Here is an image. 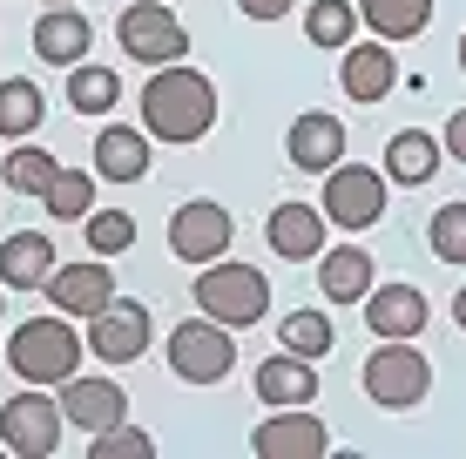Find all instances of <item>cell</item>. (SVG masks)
Here are the masks:
<instances>
[{"label":"cell","instance_id":"obj_24","mask_svg":"<svg viewBox=\"0 0 466 459\" xmlns=\"http://www.w3.org/2000/svg\"><path fill=\"white\" fill-rule=\"evenodd\" d=\"M359 21L372 27L379 41H412V35H426L432 0H359Z\"/></svg>","mask_w":466,"mask_h":459},{"label":"cell","instance_id":"obj_17","mask_svg":"<svg viewBox=\"0 0 466 459\" xmlns=\"http://www.w3.org/2000/svg\"><path fill=\"white\" fill-rule=\"evenodd\" d=\"M365 324H372L379 338H420V331H426L420 284H372V297H365Z\"/></svg>","mask_w":466,"mask_h":459},{"label":"cell","instance_id":"obj_30","mask_svg":"<svg viewBox=\"0 0 466 459\" xmlns=\"http://www.w3.org/2000/svg\"><path fill=\"white\" fill-rule=\"evenodd\" d=\"M55 176H61V163H55L47 149H7V183L21 189V196H35V203H41Z\"/></svg>","mask_w":466,"mask_h":459},{"label":"cell","instance_id":"obj_28","mask_svg":"<svg viewBox=\"0 0 466 459\" xmlns=\"http://www.w3.org/2000/svg\"><path fill=\"white\" fill-rule=\"evenodd\" d=\"M47 216H55V224H82V216L95 210V176L88 169H61L55 183H47Z\"/></svg>","mask_w":466,"mask_h":459},{"label":"cell","instance_id":"obj_35","mask_svg":"<svg viewBox=\"0 0 466 459\" xmlns=\"http://www.w3.org/2000/svg\"><path fill=\"white\" fill-rule=\"evenodd\" d=\"M446 155H453V163H466V108L446 122Z\"/></svg>","mask_w":466,"mask_h":459},{"label":"cell","instance_id":"obj_34","mask_svg":"<svg viewBox=\"0 0 466 459\" xmlns=\"http://www.w3.org/2000/svg\"><path fill=\"white\" fill-rule=\"evenodd\" d=\"M237 7H244V21H284L298 0H237Z\"/></svg>","mask_w":466,"mask_h":459},{"label":"cell","instance_id":"obj_27","mask_svg":"<svg viewBox=\"0 0 466 459\" xmlns=\"http://www.w3.org/2000/svg\"><path fill=\"white\" fill-rule=\"evenodd\" d=\"M41 115H47V102L35 82H0V135L7 142H27L41 129Z\"/></svg>","mask_w":466,"mask_h":459},{"label":"cell","instance_id":"obj_23","mask_svg":"<svg viewBox=\"0 0 466 459\" xmlns=\"http://www.w3.org/2000/svg\"><path fill=\"white\" fill-rule=\"evenodd\" d=\"M446 142H432L426 129H399L385 142V176L392 183H432V169H440Z\"/></svg>","mask_w":466,"mask_h":459},{"label":"cell","instance_id":"obj_15","mask_svg":"<svg viewBox=\"0 0 466 459\" xmlns=\"http://www.w3.org/2000/svg\"><path fill=\"white\" fill-rule=\"evenodd\" d=\"M284 149H291V163L298 169H311V176H325V169H339L345 163V122L339 115H298L291 122V135H284Z\"/></svg>","mask_w":466,"mask_h":459},{"label":"cell","instance_id":"obj_6","mask_svg":"<svg viewBox=\"0 0 466 459\" xmlns=\"http://www.w3.org/2000/svg\"><path fill=\"white\" fill-rule=\"evenodd\" d=\"M237 365V344H230V324L217 318H183L169 331V372L183 385H223Z\"/></svg>","mask_w":466,"mask_h":459},{"label":"cell","instance_id":"obj_33","mask_svg":"<svg viewBox=\"0 0 466 459\" xmlns=\"http://www.w3.org/2000/svg\"><path fill=\"white\" fill-rule=\"evenodd\" d=\"M88 453H95V459H149V453H156V439L142 433V425H128V419H122V425H108V433H95V439H88Z\"/></svg>","mask_w":466,"mask_h":459},{"label":"cell","instance_id":"obj_5","mask_svg":"<svg viewBox=\"0 0 466 459\" xmlns=\"http://www.w3.org/2000/svg\"><path fill=\"white\" fill-rule=\"evenodd\" d=\"M61 425H68L61 392L47 399V385H27V392H14V399L0 405V446L14 459H47L61 446Z\"/></svg>","mask_w":466,"mask_h":459},{"label":"cell","instance_id":"obj_36","mask_svg":"<svg viewBox=\"0 0 466 459\" xmlns=\"http://www.w3.org/2000/svg\"><path fill=\"white\" fill-rule=\"evenodd\" d=\"M453 324L466 331V284H460V297H453Z\"/></svg>","mask_w":466,"mask_h":459},{"label":"cell","instance_id":"obj_19","mask_svg":"<svg viewBox=\"0 0 466 459\" xmlns=\"http://www.w3.org/2000/svg\"><path fill=\"white\" fill-rule=\"evenodd\" d=\"M88 41H95V27H88L82 7H47L41 21H35V55L55 61V68H75V61H88Z\"/></svg>","mask_w":466,"mask_h":459},{"label":"cell","instance_id":"obj_7","mask_svg":"<svg viewBox=\"0 0 466 459\" xmlns=\"http://www.w3.org/2000/svg\"><path fill=\"white\" fill-rule=\"evenodd\" d=\"M116 41H122L128 61H149V68H176V61L189 55V27L169 14V0H136V7H122Z\"/></svg>","mask_w":466,"mask_h":459},{"label":"cell","instance_id":"obj_39","mask_svg":"<svg viewBox=\"0 0 466 459\" xmlns=\"http://www.w3.org/2000/svg\"><path fill=\"white\" fill-rule=\"evenodd\" d=\"M0 291H7V284H0Z\"/></svg>","mask_w":466,"mask_h":459},{"label":"cell","instance_id":"obj_9","mask_svg":"<svg viewBox=\"0 0 466 459\" xmlns=\"http://www.w3.org/2000/svg\"><path fill=\"white\" fill-rule=\"evenodd\" d=\"M230 236H237L230 210H223V203H210V196H197V203H176V216H169V250L189 264V271L217 264L223 250H230Z\"/></svg>","mask_w":466,"mask_h":459},{"label":"cell","instance_id":"obj_32","mask_svg":"<svg viewBox=\"0 0 466 459\" xmlns=\"http://www.w3.org/2000/svg\"><path fill=\"white\" fill-rule=\"evenodd\" d=\"M284 352L325 358L331 352V318H325V311H291V318H284Z\"/></svg>","mask_w":466,"mask_h":459},{"label":"cell","instance_id":"obj_13","mask_svg":"<svg viewBox=\"0 0 466 459\" xmlns=\"http://www.w3.org/2000/svg\"><path fill=\"white\" fill-rule=\"evenodd\" d=\"M55 392H61V413H68V425H82L88 439L128 419V392L116 385V378H82V372H75L68 385H55Z\"/></svg>","mask_w":466,"mask_h":459},{"label":"cell","instance_id":"obj_4","mask_svg":"<svg viewBox=\"0 0 466 459\" xmlns=\"http://www.w3.org/2000/svg\"><path fill=\"white\" fill-rule=\"evenodd\" d=\"M359 378H365V399L385 405V413H412V405L432 392V365H426V352L412 338H385L359 365Z\"/></svg>","mask_w":466,"mask_h":459},{"label":"cell","instance_id":"obj_14","mask_svg":"<svg viewBox=\"0 0 466 459\" xmlns=\"http://www.w3.org/2000/svg\"><path fill=\"white\" fill-rule=\"evenodd\" d=\"M392 82H399V61H392V47H385V41L339 47V88L351 95V102H385Z\"/></svg>","mask_w":466,"mask_h":459},{"label":"cell","instance_id":"obj_38","mask_svg":"<svg viewBox=\"0 0 466 459\" xmlns=\"http://www.w3.org/2000/svg\"><path fill=\"white\" fill-rule=\"evenodd\" d=\"M47 7H75V0H47Z\"/></svg>","mask_w":466,"mask_h":459},{"label":"cell","instance_id":"obj_26","mask_svg":"<svg viewBox=\"0 0 466 459\" xmlns=\"http://www.w3.org/2000/svg\"><path fill=\"white\" fill-rule=\"evenodd\" d=\"M304 41H311V47H351V41H359V7H351V0H311V14H304Z\"/></svg>","mask_w":466,"mask_h":459},{"label":"cell","instance_id":"obj_25","mask_svg":"<svg viewBox=\"0 0 466 459\" xmlns=\"http://www.w3.org/2000/svg\"><path fill=\"white\" fill-rule=\"evenodd\" d=\"M68 102H75V115H108V108L122 102V82H116V68H95V61H75V68H68Z\"/></svg>","mask_w":466,"mask_h":459},{"label":"cell","instance_id":"obj_21","mask_svg":"<svg viewBox=\"0 0 466 459\" xmlns=\"http://www.w3.org/2000/svg\"><path fill=\"white\" fill-rule=\"evenodd\" d=\"M318 291L331 297V304H365L372 297V257H365L359 244H339L318 257Z\"/></svg>","mask_w":466,"mask_h":459},{"label":"cell","instance_id":"obj_22","mask_svg":"<svg viewBox=\"0 0 466 459\" xmlns=\"http://www.w3.org/2000/svg\"><path fill=\"white\" fill-rule=\"evenodd\" d=\"M55 277V244L35 230H14L7 244H0V284L7 291H35V284Z\"/></svg>","mask_w":466,"mask_h":459},{"label":"cell","instance_id":"obj_31","mask_svg":"<svg viewBox=\"0 0 466 459\" xmlns=\"http://www.w3.org/2000/svg\"><path fill=\"white\" fill-rule=\"evenodd\" d=\"M426 244H432L440 264H466V203H440V210H432Z\"/></svg>","mask_w":466,"mask_h":459},{"label":"cell","instance_id":"obj_29","mask_svg":"<svg viewBox=\"0 0 466 459\" xmlns=\"http://www.w3.org/2000/svg\"><path fill=\"white\" fill-rule=\"evenodd\" d=\"M82 230H88V250H95V257H122V250L136 244V216H128V210H88Z\"/></svg>","mask_w":466,"mask_h":459},{"label":"cell","instance_id":"obj_11","mask_svg":"<svg viewBox=\"0 0 466 459\" xmlns=\"http://www.w3.org/2000/svg\"><path fill=\"white\" fill-rule=\"evenodd\" d=\"M331 446L325 419H311V405H270V419L250 433L257 459H318Z\"/></svg>","mask_w":466,"mask_h":459},{"label":"cell","instance_id":"obj_1","mask_svg":"<svg viewBox=\"0 0 466 459\" xmlns=\"http://www.w3.org/2000/svg\"><path fill=\"white\" fill-rule=\"evenodd\" d=\"M217 122V88L210 75L197 68H156L149 88H142V129H149L156 142H203Z\"/></svg>","mask_w":466,"mask_h":459},{"label":"cell","instance_id":"obj_20","mask_svg":"<svg viewBox=\"0 0 466 459\" xmlns=\"http://www.w3.org/2000/svg\"><path fill=\"white\" fill-rule=\"evenodd\" d=\"M95 176H102V183H142V176H149V129H122V122H108V129L95 135Z\"/></svg>","mask_w":466,"mask_h":459},{"label":"cell","instance_id":"obj_37","mask_svg":"<svg viewBox=\"0 0 466 459\" xmlns=\"http://www.w3.org/2000/svg\"><path fill=\"white\" fill-rule=\"evenodd\" d=\"M460 75H466V35H460Z\"/></svg>","mask_w":466,"mask_h":459},{"label":"cell","instance_id":"obj_10","mask_svg":"<svg viewBox=\"0 0 466 459\" xmlns=\"http://www.w3.org/2000/svg\"><path fill=\"white\" fill-rule=\"evenodd\" d=\"M385 216V176L365 163H339L325 169V224L339 230H372Z\"/></svg>","mask_w":466,"mask_h":459},{"label":"cell","instance_id":"obj_12","mask_svg":"<svg viewBox=\"0 0 466 459\" xmlns=\"http://www.w3.org/2000/svg\"><path fill=\"white\" fill-rule=\"evenodd\" d=\"M149 304H136V297H116V304L102 311V318H88V352L102 358V365H128V358L149 352Z\"/></svg>","mask_w":466,"mask_h":459},{"label":"cell","instance_id":"obj_18","mask_svg":"<svg viewBox=\"0 0 466 459\" xmlns=\"http://www.w3.org/2000/svg\"><path fill=\"white\" fill-rule=\"evenodd\" d=\"M264 236H270V250L291 257V264L325 257V210H311V203H278L270 224H264Z\"/></svg>","mask_w":466,"mask_h":459},{"label":"cell","instance_id":"obj_16","mask_svg":"<svg viewBox=\"0 0 466 459\" xmlns=\"http://www.w3.org/2000/svg\"><path fill=\"white\" fill-rule=\"evenodd\" d=\"M257 399L264 405H311L318 399V358H298V352H278L250 372Z\"/></svg>","mask_w":466,"mask_h":459},{"label":"cell","instance_id":"obj_3","mask_svg":"<svg viewBox=\"0 0 466 459\" xmlns=\"http://www.w3.org/2000/svg\"><path fill=\"white\" fill-rule=\"evenodd\" d=\"M197 311H203V318H217V324H230V331H250L270 311V277L250 271V264L217 257V264H203V271H197Z\"/></svg>","mask_w":466,"mask_h":459},{"label":"cell","instance_id":"obj_8","mask_svg":"<svg viewBox=\"0 0 466 459\" xmlns=\"http://www.w3.org/2000/svg\"><path fill=\"white\" fill-rule=\"evenodd\" d=\"M47 291V304L61 311V318H75V324H88V318H102L108 304H116V271H108V257H75V264H55V277L41 284Z\"/></svg>","mask_w":466,"mask_h":459},{"label":"cell","instance_id":"obj_2","mask_svg":"<svg viewBox=\"0 0 466 459\" xmlns=\"http://www.w3.org/2000/svg\"><path fill=\"white\" fill-rule=\"evenodd\" d=\"M7 372L21 385H68L82 372V331H75V318H61V311L55 318H27L7 338Z\"/></svg>","mask_w":466,"mask_h":459}]
</instances>
